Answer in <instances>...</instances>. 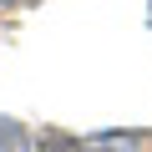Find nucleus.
I'll return each mask as SVG.
<instances>
[{
	"label": "nucleus",
	"mask_w": 152,
	"mask_h": 152,
	"mask_svg": "<svg viewBox=\"0 0 152 152\" xmlns=\"http://www.w3.org/2000/svg\"><path fill=\"white\" fill-rule=\"evenodd\" d=\"M0 152H31L26 127H15V122H5V117H0Z\"/></svg>",
	"instance_id": "obj_1"
},
{
	"label": "nucleus",
	"mask_w": 152,
	"mask_h": 152,
	"mask_svg": "<svg viewBox=\"0 0 152 152\" xmlns=\"http://www.w3.org/2000/svg\"><path fill=\"white\" fill-rule=\"evenodd\" d=\"M46 152H96V147H81V142H66V137H56V142H46Z\"/></svg>",
	"instance_id": "obj_2"
}]
</instances>
